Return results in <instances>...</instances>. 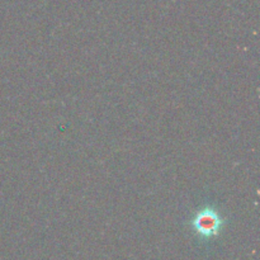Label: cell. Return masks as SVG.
I'll return each mask as SVG.
<instances>
[{
    "label": "cell",
    "instance_id": "obj_1",
    "mask_svg": "<svg viewBox=\"0 0 260 260\" xmlns=\"http://www.w3.org/2000/svg\"><path fill=\"white\" fill-rule=\"evenodd\" d=\"M225 226V218L216 208L207 206L194 215L192 228L194 233L202 239H212L220 235Z\"/></svg>",
    "mask_w": 260,
    "mask_h": 260
}]
</instances>
